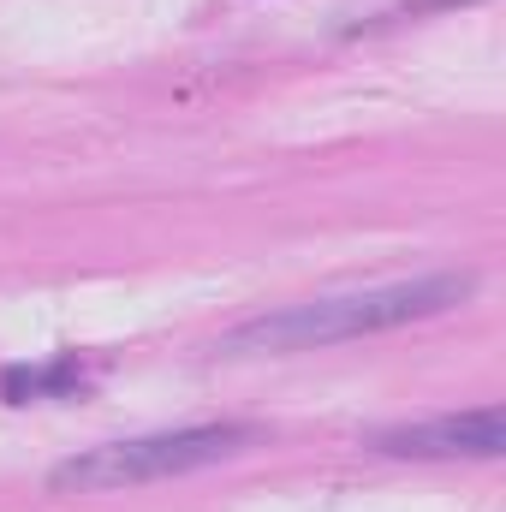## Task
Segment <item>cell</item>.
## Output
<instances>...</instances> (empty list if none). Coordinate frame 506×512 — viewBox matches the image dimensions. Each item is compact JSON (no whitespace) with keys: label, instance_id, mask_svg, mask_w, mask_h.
Wrapping results in <instances>:
<instances>
[{"label":"cell","instance_id":"cell-4","mask_svg":"<svg viewBox=\"0 0 506 512\" xmlns=\"http://www.w3.org/2000/svg\"><path fill=\"white\" fill-rule=\"evenodd\" d=\"M96 382V370L78 352H54L42 364H6L0 370V399L6 405H36V399H78Z\"/></svg>","mask_w":506,"mask_h":512},{"label":"cell","instance_id":"cell-1","mask_svg":"<svg viewBox=\"0 0 506 512\" xmlns=\"http://www.w3.org/2000/svg\"><path fill=\"white\" fill-rule=\"evenodd\" d=\"M477 292V274H417V280H393V286H364V292H334V298H310V304H286L251 316L239 328L221 334V352L245 358V352H310V346H340V340H364L387 334L405 322H429L459 310Z\"/></svg>","mask_w":506,"mask_h":512},{"label":"cell","instance_id":"cell-3","mask_svg":"<svg viewBox=\"0 0 506 512\" xmlns=\"http://www.w3.org/2000/svg\"><path fill=\"white\" fill-rule=\"evenodd\" d=\"M370 447L387 453V459H501L506 453V417H501V405L447 411V417L376 429Z\"/></svg>","mask_w":506,"mask_h":512},{"label":"cell","instance_id":"cell-2","mask_svg":"<svg viewBox=\"0 0 506 512\" xmlns=\"http://www.w3.org/2000/svg\"><path fill=\"white\" fill-rule=\"evenodd\" d=\"M262 441V423H191V429H161V435H131V441H102L48 471L54 495H114V489H143L167 483L203 465H221Z\"/></svg>","mask_w":506,"mask_h":512}]
</instances>
